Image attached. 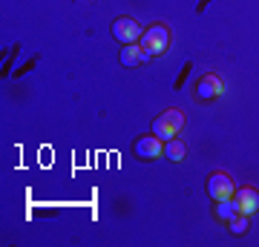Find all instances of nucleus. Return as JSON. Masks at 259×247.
Listing matches in <instances>:
<instances>
[{"label":"nucleus","mask_w":259,"mask_h":247,"mask_svg":"<svg viewBox=\"0 0 259 247\" xmlns=\"http://www.w3.org/2000/svg\"><path fill=\"white\" fill-rule=\"evenodd\" d=\"M222 92H225L222 78H219V75H213V72L202 75V78H199V83H196V95H199L202 101H216Z\"/></svg>","instance_id":"6"},{"label":"nucleus","mask_w":259,"mask_h":247,"mask_svg":"<svg viewBox=\"0 0 259 247\" xmlns=\"http://www.w3.org/2000/svg\"><path fill=\"white\" fill-rule=\"evenodd\" d=\"M228 227H231L233 236H245V233H248V216H245V213H236V216L228 221Z\"/></svg>","instance_id":"11"},{"label":"nucleus","mask_w":259,"mask_h":247,"mask_svg":"<svg viewBox=\"0 0 259 247\" xmlns=\"http://www.w3.org/2000/svg\"><path fill=\"white\" fill-rule=\"evenodd\" d=\"M236 202L233 199H222V202H216V219L219 221H231L233 216H236Z\"/></svg>","instance_id":"10"},{"label":"nucleus","mask_w":259,"mask_h":247,"mask_svg":"<svg viewBox=\"0 0 259 247\" xmlns=\"http://www.w3.org/2000/svg\"><path fill=\"white\" fill-rule=\"evenodd\" d=\"M164 156H167V161H185L187 144L182 141V138H170V141L164 144Z\"/></svg>","instance_id":"9"},{"label":"nucleus","mask_w":259,"mask_h":247,"mask_svg":"<svg viewBox=\"0 0 259 247\" xmlns=\"http://www.w3.org/2000/svg\"><path fill=\"white\" fill-rule=\"evenodd\" d=\"M112 37H115L121 46L136 43V40H141V26L133 18H115L112 20Z\"/></svg>","instance_id":"5"},{"label":"nucleus","mask_w":259,"mask_h":247,"mask_svg":"<svg viewBox=\"0 0 259 247\" xmlns=\"http://www.w3.org/2000/svg\"><path fill=\"white\" fill-rule=\"evenodd\" d=\"M185 127V112L182 110H164L153 121V135L161 138V141H170V138H176Z\"/></svg>","instance_id":"1"},{"label":"nucleus","mask_w":259,"mask_h":247,"mask_svg":"<svg viewBox=\"0 0 259 247\" xmlns=\"http://www.w3.org/2000/svg\"><path fill=\"white\" fill-rule=\"evenodd\" d=\"M233 202H236V210L245 213V216L259 213V192L253 187H239V190L233 192Z\"/></svg>","instance_id":"7"},{"label":"nucleus","mask_w":259,"mask_h":247,"mask_svg":"<svg viewBox=\"0 0 259 247\" xmlns=\"http://www.w3.org/2000/svg\"><path fill=\"white\" fill-rule=\"evenodd\" d=\"M233 192H236V184L228 173H213L207 178V195H210L213 202H222V199H233Z\"/></svg>","instance_id":"4"},{"label":"nucleus","mask_w":259,"mask_h":247,"mask_svg":"<svg viewBox=\"0 0 259 247\" xmlns=\"http://www.w3.org/2000/svg\"><path fill=\"white\" fill-rule=\"evenodd\" d=\"M133 153H136V158H141V161H156V158L164 156V144H161V138H156V135H141V138H136Z\"/></svg>","instance_id":"3"},{"label":"nucleus","mask_w":259,"mask_h":247,"mask_svg":"<svg viewBox=\"0 0 259 247\" xmlns=\"http://www.w3.org/2000/svg\"><path fill=\"white\" fill-rule=\"evenodd\" d=\"M139 46L147 52L150 58L164 55L167 49H170V29H167V26H150L147 32L141 35Z\"/></svg>","instance_id":"2"},{"label":"nucleus","mask_w":259,"mask_h":247,"mask_svg":"<svg viewBox=\"0 0 259 247\" xmlns=\"http://www.w3.org/2000/svg\"><path fill=\"white\" fill-rule=\"evenodd\" d=\"M121 64L124 66H139V64H144V61H147V52H144V49H141L139 43H127V46H121Z\"/></svg>","instance_id":"8"}]
</instances>
